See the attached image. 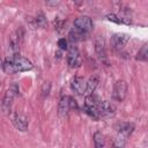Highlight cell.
I'll return each instance as SVG.
<instances>
[{"label": "cell", "mask_w": 148, "mask_h": 148, "mask_svg": "<svg viewBox=\"0 0 148 148\" xmlns=\"http://www.w3.org/2000/svg\"><path fill=\"white\" fill-rule=\"evenodd\" d=\"M74 28H76V29H79L80 31H82V32H84V34L88 35V34L92 30L94 25H92L91 18H90L89 16L83 15V16H79V17L74 21Z\"/></svg>", "instance_id": "ba28073f"}, {"label": "cell", "mask_w": 148, "mask_h": 148, "mask_svg": "<svg viewBox=\"0 0 148 148\" xmlns=\"http://www.w3.org/2000/svg\"><path fill=\"white\" fill-rule=\"evenodd\" d=\"M135 59H136L138 61H147V60H148V51H147V43H145V44H143V45L141 46V49L139 50V52H138V54H136Z\"/></svg>", "instance_id": "ac0fdd59"}, {"label": "cell", "mask_w": 148, "mask_h": 148, "mask_svg": "<svg viewBox=\"0 0 148 148\" xmlns=\"http://www.w3.org/2000/svg\"><path fill=\"white\" fill-rule=\"evenodd\" d=\"M18 94V86L16 83H13L5 92V96L2 98V103H1V108L3 110V112L8 113L10 111V106L13 104L14 98L16 97V95Z\"/></svg>", "instance_id": "3957f363"}, {"label": "cell", "mask_w": 148, "mask_h": 148, "mask_svg": "<svg viewBox=\"0 0 148 148\" xmlns=\"http://www.w3.org/2000/svg\"><path fill=\"white\" fill-rule=\"evenodd\" d=\"M86 35H87V34L80 31L79 29L73 28V29L69 31V34H68V40H69L72 44H75V43H77V42L83 40L84 37H86Z\"/></svg>", "instance_id": "4fadbf2b"}, {"label": "cell", "mask_w": 148, "mask_h": 148, "mask_svg": "<svg viewBox=\"0 0 148 148\" xmlns=\"http://www.w3.org/2000/svg\"><path fill=\"white\" fill-rule=\"evenodd\" d=\"M10 118H12V123L13 125L21 132H25L28 130V126H29V123H28V118L18 112H14L10 114Z\"/></svg>", "instance_id": "30bf717a"}, {"label": "cell", "mask_w": 148, "mask_h": 148, "mask_svg": "<svg viewBox=\"0 0 148 148\" xmlns=\"http://www.w3.org/2000/svg\"><path fill=\"white\" fill-rule=\"evenodd\" d=\"M94 143L96 148H102L105 146V139H104V134L99 131H96L94 133Z\"/></svg>", "instance_id": "e0dca14e"}, {"label": "cell", "mask_w": 148, "mask_h": 148, "mask_svg": "<svg viewBox=\"0 0 148 148\" xmlns=\"http://www.w3.org/2000/svg\"><path fill=\"white\" fill-rule=\"evenodd\" d=\"M127 95V83L124 80H118L112 90V98L117 102H123Z\"/></svg>", "instance_id": "5b68a950"}, {"label": "cell", "mask_w": 148, "mask_h": 148, "mask_svg": "<svg viewBox=\"0 0 148 148\" xmlns=\"http://www.w3.org/2000/svg\"><path fill=\"white\" fill-rule=\"evenodd\" d=\"M105 17H106L109 21L114 22V23H117V24H131V23H132V21H131L128 17H119V16L116 15V14H108Z\"/></svg>", "instance_id": "2e32d148"}, {"label": "cell", "mask_w": 148, "mask_h": 148, "mask_svg": "<svg viewBox=\"0 0 148 148\" xmlns=\"http://www.w3.org/2000/svg\"><path fill=\"white\" fill-rule=\"evenodd\" d=\"M50 90H51V83L47 81V82H44L42 84V88H40V92H42V96L43 97H46L49 96L50 94Z\"/></svg>", "instance_id": "ffe728a7"}, {"label": "cell", "mask_w": 148, "mask_h": 148, "mask_svg": "<svg viewBox=\"0 0 148 148\" xmlns=\"http://www.w3.org/2000/svg\"><path fill=\"white\" fill-rule=\"evenodd\" d=\"M95 52L98 57V59L104 62L105 65H109L108 54H106V47H105V40L102 36H97L95 38Z\"/></svg>", "instance_id": "8992f818"}, {"label": "cell", "mask_w": 148, "mask_h": 148, "mask_svg": "<svg viewBox=\"0 0 148 148\" xmlns=\"http://www.w3.org/2000/svg\"><path fill=\"white\" fill-rule=\"evenodd\" d=\"M0 67H2V61H1V59H0Z\"/></svg>", "instance_id": "cb8c5ba5"}, {"label": "cell", "mask_w": 148, "mask_h": 148, "mask_svg": "<svg viewBox=\"0 0 148 148\" xmlns=\"http://www.w3.org/2000/svg\"><path fill=\"white\" fill-rule=\"evenodd\" d=\"M98 112L101 118L112 117L116 113V106L111 102L108 101H99L98 102Z\"/></svg>", "instance_id": "9c48e42d"}, {"label": "cell", "mask_w": 148, "mask_h": 148, "mask_svg": "<svg viewBox=\"0 0 148 148\" xmlns=\"http://www.w3.org/2000/svg\"><path fill=\"white\" fill-rule=\"evenodd\" d=\"M69 108L71 109H77V103L73 97H69Z\"/></svg>", "instance_id": "7402d4cb"}, {"label": "cell", "mask_w": 148, "mask_h": 148, "mask_svg": "<svg viewBox=\"0 0 148 148\" xmlns=\"http://www.w3.org/2000/svg\"><path fill=\"white\" fill-rule=\"evenodd\" d=\"M68 52H67V64L69 67L72 68H77L81 66L82 64V60H81V57H80V53H79V50L77 47L73 44L71 47L67 49Z\"/></svg>", "instance_id": "52a82bcc"}, {"label": "cell", "mask_w": 148, "mask_h": 148, "mask_svg": "<svg viewBox=\"0 0 148 148\" xmlns=\"http://www.w3.org/2000/svg\"><path fill=\"white\" fill-rule=\"evenodd\" d=\"M35 23H36L37 27H39V28H44V27L47 24L45 15H44L43 13H39V14L36 16V18H35Z\"/></svg>", "instance_id": "d6986e66"}, {"label": "cell", "mask_w": 148, "mask_h": 148, "mask_svg": "<svg viewBox=\"0 0 148 148\" xmlns=\"http://www.w3.org/2000/svg\"><path fill=\"white\" fill-rule=\"evenodd\" d=\"M71 88L77 95H83L86 92V81L81 76H75L71 81Z\"/></svg>", "instance_id": "8fae6325"}, {"label": "cell", "mask_w": 148, "mask_h": 148, "mask_svg": "<svg viewBox=\"0 0 148 148\" xmlns=\"http://www.w3.org/2000/svg\"><path fill=\"white\" fill-rule=\"evenodd\" d=\"M134 130V125L132 123H121L118 125V134L114 139V146L117 147H124L127 142L128 136L132 134Z\"/></svg>", "instance_id": "7a4b0ae2"}, {"label": "cell", "mask_w": 148, "mask_h": 148, "mask_svg": "<svg viewBox=\"0 0 148 148\" xmlns=\"http://www.w3.org/2000/svg\"><path fill=\"white\" fill-rule=\"evenodd\" d=\"M32 67H34V65L29 59L17 54V53L10 56L2 62V69L7 74H15L18 72H28V71L32 69Z\"/></svg>", "instance_id": "6da1fadb"}, {"label": "cell", "mask_w": 148, "mask_h": 148, "mask_svg": "<svg viewBox=\"0 0 148 148\" xmlns=\"http://www.w3.org/2000/svg\"><path fill=\"white\" fill-rule=\"evenodd\" d=\"M131 39V36L125 32H117L114 35H112L111 39H110V46L112 50L114 51H119L121 49L125 47V45L128 43V40Z\"/></svg>", "instance_id": "277c9868"}, {"label": "cell", "mask_w": 148, "mask_h": 148, "mask_svg": "<svg viewBox=\"0 0 148 148\" xmlns=\"http://www.w3.org/2000/svg\"><path fill=\"white\" fill-rule=\"evenodd\" d=\"M71 108H69V96H62L60 98L59 102V108H58V112L60 117H66L69 112Z\"/></svg>", "instance_id": "7c38bea8"}, {"label": "cell", "mask_w": 148, "mask_h": 148, "mask_svg": "<svg viewBox=\"0 0 148 148\" xmlns=\"http://www.w3.org/2000/svg\"><path fill=\"white\" fill-rule=\"evenodd\" d=\"M58 46H59V49L60 50H67L68 49V40L67 39H65V38H60L59 40H58Z\"/></svg>", "instance_id": "44dd1931"}, {"label": "cell", "mask_w": 148, "mask_h": 148, "mask_svg": "<svg viewBox=\"0 0 148 148\" xmlns=\"http://www.w3.org/2000/svg\"><path fill=\"white\" fill-rule=\"evenodd\" d=\"M9 47L13 52V54H16L20 47V35L18 31H15L14 34H12L10 39H9Z\"/></svg>", "instance_id": "9a60e30c"}, {"label": "cell", "mask_w": 148, "mask_h": 148, "mask_svg": "<svg viewBox=\"0 0 148 148\" xmlns=\"http://www.w3.org/2000/svg\"><path fill=\"white\" fill-rule=\"evenodd\" d=\"M73 2H74L75 5H77V6H80V5L83 2V0H73Z\"/></svg>", "instance_id": "603a6c76"}, {"label": "cell", "mask_w": 148, "mask_h": 148, "mask_svg": "<svg viewBox=\"0 0 148 148\" xmlns=\"http://www.w3.org/2000/svg\"><path fill=\"white\" fill-rule=\"evenodd\" d=\"M98 86V77L96 75H92L89 77V80L86 82V92L87 95H90V94H94L95 89L97 88Z\"/></svg>", "instance_id": "5bb4252c"}]
</instances>
